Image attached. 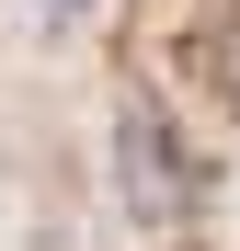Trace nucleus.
I'll return each mask as SVG.
<instances>
[{
    "mask_svg": "<svg viewBox=\"0 0 240 251\" xmlns=\"http://www.w3.org/2000/svg\"><path fill=\"white\" fill-rule=\"evenodd\" d=\"M114 183H126V217L137 228H172L183 217V160H172V126H160L149 103L114 114Z\"/></svg>",
    "mask_w": 240,
    "mask_h": 251,
    "instance_id": "nucleus-1",
    "label": "nucleus"
}]
</instances>
